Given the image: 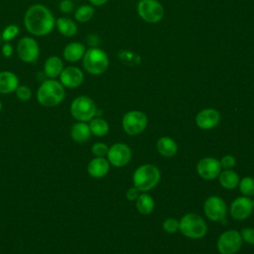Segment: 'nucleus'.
Masks as SVG:
<instances>
[{"mask_svg":"<svg viewBox=\"0 0 254 254\" xmlns=\"http://www.w3.org/2000/svg\"><path fill=\"white\" fill-rule=\"evenodd\" d=\"M181 233L190 239H199L207 232V226L202 217L196 213L190 212L185 214L179 221Z\"/></svg>","mask_w":254,"mask_h":254,"instance_id":"4","label":"nucleus"},{"mask_svg":"<svg viewBox=\"0 0 254 254\" xmlns=\"http://www.w3.org/2000/svg\"><path fill=\"white\" fill-rule=\"evenodd\" d=\"M217 250L220 254H235L242 246V238L237 230H226L217 239Z\"/></svg>","mask_w":254,"mask_h":254,"instance_id":"9","label":"nucleus"},{"mask_svg":"<svg viewBox=\"0 0 254 254\" xmlns=\"http://www.w3.org/2000/svg\"><path fill=\"white\" fill-rule=\"evenodd\" d=\"M59 77L60 82L64 86V88H76L83 82L84 79L81 69L72 65L64 67Z\"/></svg>","mask_w":254,"mask_h":254,"instance_id":"15","label":"nucleus"},{"mask_svg":"<svg viewBox=\"0 0 254 254\" xmlns=\"http://www.w3.org/2000/svg\"><path fill=\"white\" fill-rule=\"evenodd\" d=\"M69 111L75 120L88 122L94 118L96 114V105L90 97L86 95H79L71 101Z\"/></svg>","mask_w":254,"mask_h":254,"instance_id":"6","label":"nucleus"},{"mask_svg":"<svg viewBox=\"0 0 254 254\" xmlns=\"http://www.w3.org/2000/svg\"><path fill=\"white\" fill-rule=\"evenodd\" d=\"M15 93H16V96L17 98L20 100V101H29L32 97V90L31 88L28 86V85H20L16 88L15 90Z\"/></svg>","mask_w":254,"mask_h":254,"instance_id":"31","label":"nucleus"},{"mask_svg":"<svg viewBox=\"0 0 254 254\" xmlns=\"http://www.w3.org/2000/svg\"><path fill=\"white\" fill-rule=\"evenodd\" d=\"M1 52H2V55L5 57V58H10L12 55H13V47L10 43H5L2 48H1Z\"/></svg>","mask_w":254,"mask_h":254,"instance_id":"38","label":"nucleus"},{"mask_svg":"<svg viewBox=\"0 0 254 254\" xmlns=\"http://www.w3.org/2000/svg\"><path fill=\"white\" fill-rule=\"evenodd\" d=\"M220 114L214 108H204L195 116V124L202 130H210L218 125Z\"/></svg>","mask_w":254,"mask_h":254,"instance_id":"16","label":"nucleus"},{"mask_svg":"<svg viewBox=\"0 0 254 254\" xmlns=\"http://www.w3.org/2000/svg\"><path fill=\"white\" fill-rule=\"evenodd\" d=\"M253 208L252 199L249 196H239L231 202L230 214L236 220H244L250 216Z\"/></svg>","mask_w":254,"mask_h":254,"instance_id":"14","label":"nucleus"},{"mask_svg":"<svg viewBox=\"0 0 254 254\" xmlns=\"http://www.w3.org/2000/svg\"><path fill=\"white\" fill-rule=\"evenodd\" d=\"M157 150L164 157H173L178 152V145L174 139L165 136L157 141Z\"/></svg>","mask_w":254,"mask_h":254,"instance_id":"22","label":"nucleus"},{"mask_svg":"<svg viewBox=\"0 0 254 254\" xmlns=\"http://www.w3.org/2000/svg\"><path fill=\"white\" fill-rule=\"evenodd\" d=\"M65 96L64 86L53 78L44 80L37 89V101L44 107H55L62 103Z\"/></svg>","mask_w":254,"mask_h":254,"instance_id":"2","label":"nucleus"},{"mask_svg":"<svg viewBox=\"0 0 254 254\" xmlns=\"http://www.w3.org/2000/svg\"><path fill=\"white\" fill-rule=\"evenodd\" d=\"M85 47L79 42H70L68 43L63 51V57L66 62L76 63L82 60L85 54Z\"/></svg>","mask_w":254,"mask_h":254,"instance_id":"18","label":"nucleus"},{"mask_svg":"<svg viewBox=\"0 0 254 254\" xmlns=\"http://www.w3.org/2000/svg\"><path fill=\"white\" fill-rule=\"evenodd\" d=\"M82 64L88 73L98 75L103 73L108 68L109 60L104 51L92 47L85 51L82 58Z\"/></svg>","mask_w":254,"mask_h":254,"instance_id":"5","label":"nucleus"},{"mask_svg":"<svg viewBox=\"0 0 254 254\" xmlns=\"http://www.w3.org/2000/svg\"><path fill=\"white\" fill-rule=\"evenodd\" d=\"M219 163L221 168H223L224 170H227V169L233 168L236 165V159L232 155H225L221 158Z\"/></svg>","mask_w":254,"mask_h":254,"instance_id":"35","label":"nucleus"},{"mask_svg":"<svg viewBox=\"0 0 254 254\" xmlns=\"http://www.w3.org/2000/svg\"><path fill=\"white\" fill-rule=\"evenodd\" d=\"M179 220L174 217H168L163 222V229L168 233H175L179 230Z\"/></svg>","mask_w":254,"mask_h":254,"instance_id":"32","label":"nucleus"},{"mask_svg":"<svg viewBox=\"0 0 254 254\" xmlns=\"http://www.w3.org/2000/svg\"><path fill=\"white\" fill-rule=\"evenodd\" d=\"M17 56L27 64L37 62L40 55V47L38 42L32 37H23L17 43Z\"/></svg>","mask_w":254,"mask_h":254,"instance_id":"10","label":"nucleus"},{"mask_svg":"<svg viewBox=\"0 0 254 254\" xmlns=\"http://www.w3.org/2000/svg\"><path fill=\"white\" fill-rule=\"evenodd\" d=\"M218 181L222 188L226 190H234L238 187L240 180L237 173H235L231 169H227L220 172L218 176Z\"/></svg>","mask_w":254,"mask_h":254,"instance_id":"24","label":"nucleus"},{"mask_svg":"<svg viewBox=\"0 0 254 254\" xmlns=\"http://www.w3.org/2000/svg\"><path fill=\"white\" fill-rule=\"evenodd\" d=\"M109 147L102 142L94 143L91 147V153L94 155V157H105L108 153Z\"/></svg>","mask_w":254,"mask_h":254,"instance_id":"33","label":"nucleus"},{"mask_svg":"<svg viewBox=\"0 0 254 254\" xmlns=\"http://www.w3.org/2000/svg\"><path fill=\"white\" fill-rule=\"evenodd\" d=\"M26 30L33 36H47L56 27V18L52 11L43 4L31 5L24 15Z\"/></svg>","mask_w":254,"mask_h":254,"instance_id":"1","label":"nucleus"},{"mask_svg":"<svg viewBox=\"0 0 254 254\" xmlns=\"http://www.w3.org/2000/svg\"><path fill=\"white\" fill-rule=\"evenodd\" d=\"M252 203H253V206H254V198L252 199Z\"/></svg>","mask_w":254,"mask_h":254,"instance_id":"42","label":"nucleus"},{"mask_svg":"<svg viewBox=\"0 0 254 254\" xmlns=\"http://www.w3.org/2000/svg\"><path fill=\"white\" fill-rule=\"evenodd\" d=\"M19 86V78L13 71L2 70L0 71V93L9 94L15 92Z\"/></svg>","mask_w":254,"mask_h":254,"instance_id":"19","label":"nucleus"},{"mask_svg":"<svg viewBox=\"0 0 254 254\" xmlns=\"http://www.w3.org/2000/svg\"><path fill=\"white\" fill-rule=\"evenodd\" d=\"M239 190L245 196H253L254 195V178L252 177H244L239 181L238 184Z\"/></svg>","mask_w":254,"mask_h":254,"instance_id":"29","label":"nucleus"},{"mask_svg":"<svg viewBox=\"0 0 254 254\" xmlns=\"http://www.w3.org/2000/svg\"><path fill=\"white\" fill-rule=\"evenodd\" d=\"M240 235L242 241L246 242L247 244L254 245V228L251 227H244L240 230Z\"/></svg>","mask_w":254,"mask_h":254,"instance_id":"34","label":"nucleus"},{"mask_svg":"<svg viewBox=\"0 0 254 254\" xmlns=\"http://www.w3.org/2000/svg\"><path fill=\"white\" fill-rule=\"evenodd\" d=\"M139 194H140V190L136 187H131L126 191V197L130 201L136 200L137 197L139 196Z\"/></svg>","mask_w":254,"mask_h":254,"instance_id":"37","label":"nucleus"},{"mask_svg":"<svg viewBox=\"0 0 254 254\" xmlns=\"http://www.w3.org/2000/svg\"><path fill=\"white\" fill-rule=\"evenodd\" d=\"M107 160L110 165L120 168L126 166L132 158L130 147L125 143H115L109 147Z\"/></svg>","mask_w":254,"mask_h":254,"instance_id":"12","label":"nucleus"},{"mask_svg":"<svg viewBox=\"0 0 254 254\" xmlns=\"http://www.w3.org/2000/svg\"><path fill=\"white\" fill-rule=\"evenodd\" d=\"M148 124L147 115L139 110H131L126 112L122 118L123 130L131 136L142 133Z\"/></svg>","mask_w":254,"mask_h":254,"instance_id":"7","label":"nucleus"},{"mask_svg":"<svg viewBox=\"0 0 254 254\" xmlns=\"http://www.w3.org/2000/svg\"><path fill=\"white\" fill-rule=\"evenodd\" d=\"M221 166L217 159L212 157H205L198 161L196 171L200 178L206 181H212L218 178L221 172Z\"/></svg>","mask_w":254,"mask_h":254,"instance_id":"13","label":"nucleus"},{"mask_svg":"<svg viewBox=\"0 0 254 254\" xmlns=\"http://www.w3.org/2000/svg\"><path fill=\"white\" fill-rule=\"evenodd\" d=\"M133 184L140 191L153 190L160 182V170L152 164H144L138 167L133 173Z\"/></svg>","mask_w":254,"mask_h":254,"instance_id":"3","label":"nucleus"},{"mask_svg":"<svg viewBox=\"0 0 254 254\" xmlns=\"http://www.w3.org/2000/svg\"><path fill=\"white\" fill-rule=\"evenodd\" d=\"M92 6H101L107 3L108 0H88Z\"/></svg>","mask_w":254,"mask_h":254,"instance_id":"39","label":"nucleus"},{"mask_svg":"<svg viewBox=\"0 0 254 254\" xmlns=\"http://www.w3.org/2000/svg\"><path fill=\"white\" fill-rule=\"evenodd\" d=\"M59 8H60L62 13L67 14V13H70L73 10L74 4L71 0H62L59 4Z\"/></svg>","mask_w":254,"mask_h":254,"instance_id":"36","label":"nucleus"},{"mask_svg":"<svg viewBox=\"0 0 254 254\" xmlns=\"http://www.w3.org/2000/svg\"><path fill=\"white\" fill-rule=\"evenodd\" d=\"M110 164L104 157H94L87 165V173L93 179H101L109 172Z\"/></svg>","mask_w":254,"mask_h":254,"instance_id":"17","label":"nucleus"},{"mask_svg":"<svg viewBox=\"0 0 254 254\" xmlns=\"http://www.w3.org/2000/svg\"><path fill=\"white\" fill-rule=\"evenodd\" d=\"M139 16L147 23H158L164 17L163 5L157 0H140L137 5Z\"/></svg>","mask_w":254,"mask_h":254,"instance_id":"8","label":"nucleus"},{"mask_svg":"<svg viewBox=\"0 0 254 254\" xmlns=\"http://www.w3.org/2000/svg\"><path fill=\"white\" fill-rule=\"evenodd\" d=\"M56 27L58 32L64 37H73L77 33L76 24L69 18L66 17H59L56 20Z\"/></svg>","mask_w":254,"mask_h":254,"instance_id":"23","label":"nucleus"},{"mask_svg":"<svg viewBox=\"0 0 254 254\" xmlns=\"http://www.w3.org/2000/svg\"><path fill=\"white\" fill-rule=\"evenodd\" d=\"M203 211L208 219L212 221H222L226 216L227 206L221 197L210 195L203 202Z\"/></svg>","mask_w":254,"mask_h":254,"instance_id":"11","label":"nucleus"},{"mask_svg":"<svg viewBox=\"0 0 254 254\" xmlns=\"http://www.w3.org/2000/svg\"><path fill=\"white\" fill-rule=\"evenodd\" d=\"M1 110H2V102L0 100V112H1Z\"/></svg>","mask_w":254,"mask_h":254,"instance_id":"40","label":"nucleus"},{"mask_svg":"<svg viewBox=\"0 0 254 254\" xmlns=\"http://www.w3.org/2000/svg\"><path fill=\"white\" fill-rule=\"evenodd\" d=\"M19 32H20V29L17 25H15V24L8 25L7 27H5V29L3 31H1L2 41H4L5 43L11 42L19 35Z\"/></svg>","mask_w":254,"mask_h":254,"instance_id":"30","label":"nucleus"},{"mask_svg":"<svg viewBox=\"0 0 254 254\" xmlns=\"http://www.w3.org/2000/svg\"><path fill=\"white\" fill-rule=\"evenodd\" d=\"M64 68V62L58 56H51L44 63V73L48 78L56 79L60 76Z\"/></svg>","mask_w":254,"mask_h":254,"instance_id":"20","label":"nucleus"},{"mask_svg":"<svg viewBox=\"0 0 254 254\" xmlns=\"http://www.w3.org/2000/svg\"><path fill=\"white\" fill-rule=\"evenodd\" d=\"M94 7L92 5H81L74 12V18L79 23L88 22L94 15Z\"/></svg>","mask_w":254,"mask_h":254,"instance_id":"27","label":"nucleus"},{"mask_svg":"<svg viewBox=\"0 0 254 254\" xmlns=\"http://www.w3.org/2000/svg\"><path fill=\"white\" fill-rule=\"evenodd\" d=\"M119 60L128 65H137L141 63V58L134 52L128 50H121L118 53Z\"/></svg>","mask_w":254,"mask_h":254,"instance_id":"28","label":"nucleus"},{"mask_svg":"<svg viewBox=\"0 0 254 254\" xmlns=\"http://www.w3.org/2000/svg\"><path fill=\"white\" fill-rule=\"evenodd\" d=\"M91 132L86 122L77 121L70 128V137L74 142L84 143L90 138Z\"/></svg>","mask_w":254,"mask_h":254,"instance_id":"21","label":"nucleus"},{"mask_svg":"<svg viewBox=\"0 0 254 254\" xmlns=\"http://www.w3.org/2000/svg\"><path fill=\"white\" fill-rule=\"evenodd\" d=\"M136 208L142 214H150L155 208L154 198L146 192L140 193L136 199Z\"/></svg>","mask_w":254,"mask_h":254,"instance_id":"25","label":"nucleus"},{"mask_svg":"<svg viewBox=\"0 0 254 254\" xmlns=\"http://www.w3.org/2000/svg\"><path fill=\"white\" fill-rule=\"evenodd\" d=\"M89 129L92 135L97 137L105 136L109 131V125L103 118H92L89 121Z\"/></svg>","mask_w":254,"mask_h":254,"instance_id":"26","label":"nucleus"},{"mask_svg":"<svg viewBox=\"0 0 254 254\" xmlns=\"http://www.w3.org/2000/svg\"><path fill=\"white\" fill-rule=\"evenodd\" d=\"M1 42H2V37H1V31H0V44H1Z\"/></svg>","mask_w":254,"mask_h":254,"instance_id":"41","label":"nucleus"}]
</instances>
